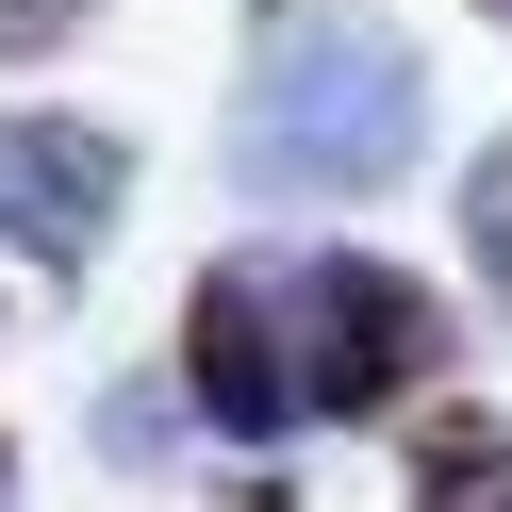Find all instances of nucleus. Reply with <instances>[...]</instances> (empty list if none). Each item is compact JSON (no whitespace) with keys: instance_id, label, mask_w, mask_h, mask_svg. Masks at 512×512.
<instances>
[{"instance_id":"nucleus-1","label":"nucleus","mask_w":512,"mask_h":512,"mask_svg":"<svg viewBox=\"0 0 512 512\" xmlns=\"http://www.w3.org/2000/svg\"><path fill=\"white\" fill-rule=\"evenodd\" d=\"M413 149H430V67L380 0H248L232 116H215V166L248 215H347L413 182Z\"/></svg>"},{"instance_id":"nucleus-2","label":"nucleus","mask_w":512,"mask_h":512,"mask_svg":"<svg viewBox=\"0 0 512 512\" xmlns=\"http://www.w3.org/2000/svg\"><path fill=\"white\" fill-rule=\"evenodd\" d=\"M281 314H298V397L314 430H413L463 364L446 281L380 265V248H281Z\"/></svg>"},{"instance_id":"nucleus-3","label":"nucleus","mask_w":512,"mask_h":512,"mask_svg":"<svg viewBox=\"0 0 512 512\" xmlns=\"http://www.w3.org/2000/svg\"><path fill=\"white\" fill-rule=\"evenodd\" d=\"M166 364H182V413H199L232 463H281V446L314 430V397H298V314H281V248H215V265L182 281Z\"/></svg>"},{"instance_id":"nucleus-4","label":"nucleus","mask_w":512,"mask_h":512,"mask_svg":"<svg viewBox=\"0 0 512 512\" xmlns=\"http://www.w3.org/2000/svg\"><path fill=\"white\" fill-rule=\"evenodd\" d=\"M116 215H133V133H100L67 100H0V265L83 281L116 248Z\"/></svg>"},{"instance_id":"nucleus-5","label":"nucleus","mask_w":512,"mask_h":512,"mask_svg":"<svg viewBox=\"0 0 512 512\" xmlns=\"http://www.w3.org/2000/svg\"><path fill=\"white\" fill-rule=\"evenodd\" d=\"M397 496L413 512H512V413L496 397H430L397 430Z\"/></svg>"},{"instance_id":"nucleus-6","label":"nucleus","mask_w":512,"mask_h":512,"mask_svg":"<svg viewBox=\"0 0 512 512\" xmlns=\"http://www.w3.org/2000/svg\"><path fill=\"white\" fill-rule=\"evenodd\" d=\"M83 430H100V463H116V479H149L182 430H199V413H182V364H133V380H100V413H83Z\"/></svg>"},{"instance_id":"nucleus-7","label":"nucleus","mask_w":512,"mask_h":512,"mask_svg":"<svg viewBox=\"0 0 512 512\" xmlns=\"http://www.w3.org/2000/svg\"><path fill=\"white\" fill-rule=\"evenodd\" d=\"M463 281H479V314L512 331V133L463 149Z\"/></svg>"},{"instance_id":"nucleus-8","label":"nucleus","mask_w":512,"mask_h":512,"mask_svg":"<svg viewBox=\"0 0 512 512\" xmlns=\"http://www.w3.org/2000/svg\"><path fill=\"white\" fill-rule=\"evenodd\" d=\"M83 17H100V0H0V67H50Z\"/></svg>"},{"instance_id":"nucleus-9","label":"nucleus","mask_w":512,"mask_h":512,"mask_svg":"<svg viewBox=\"0 0 512 512\" xmlns=\"http://www.w3.org/2000/svg\"><path fill=\"white\" fill-rule=\"evenodd\" d=\"M215 512H314V496H298V479H265V463H248V479H232Z\"/></svg>"},{"instance_id":"nucleus-10","label":"nucleus","mask_w":512,"mask_h":512,"mask_svg":"<svg viewBox=\"0 0 512 512\" xmlns=\"http://www.w3.org/2000/svg\"><path fill=\"white\" fill-rule=\"evenodd\" d=\"M0 512H17V430H0Z\"/></svg>"},{"instance_id":"nucleus-11","label":"nucleus","mask_w":512,"mask_h":512,"mask_svg":"<svg viewBox=\"0 0 512 512\" xmlns=\"http://www.w3.org/2000/svg\"><path fill=\"white\" fill-rule=\"evenodd\" d=\"M463 17H512V0H463Z\"/></svg>"}]
</instances>
